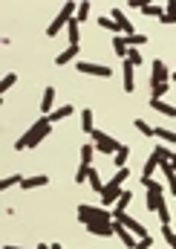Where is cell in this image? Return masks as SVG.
I'll return each mask as SVG.
<instances>
[{"mask_svg": "<svg viewBox=\"0 0 176 249\" xmlns=\"http://www.w3.org/2000/svg\"><path fill=\"white\" fill-rule=\"evenodd\" d=\"M49 133H52V122H49L47 116H41L38 122L32 124V127H29V130L15 142V151H32V148H38Z\"/></svg>", "mask_w": 176, "mask_h": 249, "instance_id": "obj_1", "label": "cell"}, {"mask_svg": "<svg viewBox=\"0 0 176 249\" xmlns=\"http://www.w3.org/2000/svg\"><path fill=\"white\" fill-rule=\"evenodd\" d=\"M75 12H78V3H75V0H66V3L61 6L58 18H52V23L47 26V38H58L61 29L69 26V20H75Z\"/></svg>", "mask_w": 176, "mask_h": 249, "instance_id": "obj_2", "label": "cell"}, {"mask_svg": "<svg viewBox=\"0 0 176 249\" xmlns=\"http://www.w3.org/2000/svg\"><path fill=\"white\" fill-rule=\"evenodd\" d=\"M78 220L84 226H93V223H113V214L104 209V206H87L81 203L78 206Z\"/></svg>", "mask_w": 176, "mask_h": 249, "instance_id": "obj_3", "label": "cell"}, {"mask_svg": "<svg viewBox=\"0 0 176 249\" xmlns=\"http://www.w3.org/2000/svg\"><path fill=\"white\" fill-rule=\"evenodd\" d=\"M93 145H96V151H101L104 157H116V151L121 148V142H116L110 133H104V130H93Z\"/></svg>", "mask_w": 176, "mask_h": 249, "instance_id": "obj_4", "label": "cell"}, {"mask_svg": "<svg viewBox=\"0 0 176 249\" xmlns=\"http://www.w3.org/2000/svg\"><path fill=\"white\" fill-rule=\"evenodd\" d=\"M113 220H116V223H121V226H124L127 232H133L136 238H144V235H150V232H147V229H144V226H142L139 220H133V217H130L127 212H113Z\"/></svg>", "mask_w": 176, "mask_h": 249, "instance_id": "obj_5", "label": "cell"}, {"mask_svg": "<svg viewBox=\"0 0 176 249\" xmlns=\"http://www.w3.org/2000/svg\"><path fill=\"white\" fill-rule=\"evenodd\" d=\"M75 70L78 72H84V75H96V78H110L113 75V70L107 67V64H90V61H75Z\"/></svg>", "mask_w": 176, "mask_h": 249, "instance_id": "obj_6", "label": "cell"}, {"mask_svg": "<svg viewBox=\"0 0 176 249\" xmlns=\"http://www.w3.org/2000/svg\"><path fill=\"white\" fill-rule=\"evenodd\" d=\"M168 78H171V70H168V64L162 61V58L150 61V87H153V84H165Z\"/></svg>", "mask_w": 176, "mask_h": 249, "instance_id": "obj_7", "label": "cell"}, {"mask_svg": "<svg viewBox=\"0 0 176 249\" xmlns=\"http://www.w3.org/2000/svg\"><path fill=\"white\" fill-rule=\"evenodd\" d=\"M110 18L116 20L118 32H121L124 38H130V35H136V32H133V23H130V18H127V15H124L121 9H113V12H110Z\"/></svg>", "mask_w": 176, "mask_h": 249, "instance_id": "obj_8", "label": "cell"}, {"mask_svg": "<svg viewBox=\"0 0 176 249\" xmlns=\"http://www.w3.org/2000/svg\"><path fill=\"white\" fill-rule=\"evenodd\" d=\"M121 191H124V188L116 186V183H107V186H104V191H101V203H104V209H107L110 203H118Z\"/></svg>", "mask_w": 176, "mask_h": 249, "instance_id": "obj_9", "label": "cell"}, {"mask_svg": "<svg viewBox=\"0 0 176 249\" xmlns=\"http://www.w3.org/2000/svg\"><path fill=\"white\" fill-rule=\"evenodd\" d=\"M52 110H55V87H47L44 96H41V113L49 116Z\"/></svg>", "mask_w": 176, "mask_h": 249, "instance_id": "obj_10", "label": "cell"}, {"mask_svg": "<svg viewBox=\"0 0 176 249\" xmlns=\"http://www.w3.org/2000/svg\"><path fill=\"white\" fill-rule=\"evenodd\" d=\"M87 232L98 235V238H110V235H116V223H93V226H87Z\"/></svg>", "mask_w": 176, "mask_h": 249, "instance_id": "obj_11", "label": "cell"}, {"mask_svg": "<svg viewBox=\"0 0 176 249\" xmlns=\"http://www.w3.org/2000/svg\"><path fill=\"white\" fill-rule=\"evenodd\" d=\"M113 223H116V220H113ZM116 235H118V241H121L127 249H136V244H139V238H136L133 232H127L121 223H116Z\"/></svg>", "mask_w": 176, "mask_h": 249, "instance_id": "obj_12", "label": "cell"}, {"mask_svg": "<svg viewBox=\"0 0 176 249\" xmlns=\"http://www.w3.org/2000/svg\"><path fill=\"white\" fill-rule=\"evenodd\" d=\"M150 110H159L162 116H174L176 119V107L174 105H168L165 99H150Z\"/></svg>", "mask_w": 176, "mask_h": 249, "instance_id": "obj_13", "label": "cell"}, {"mask_svg": "<svg viewBox=\"0 0 176 249\" xmlns=\"http://www.w3.org/2000/svg\"><path fill=\"white\" fill-rule=\"evenodd\" d=\"M72 113H75V107H72V105H61V107H55V110L47 116V119L55 124V122H61V119H66V116H72Z\"/></svg>", "mask_w": 176, "mask_h": 249, "instance_id": "obj_14", "label": "cell"}, {"mask_svg": "<svg viewBox=\"0 0 176 249\" xmlns=\"http://www.w3.org/2000/svg\"><path fill=\"white\" fill-rule=\"evenodd\" d=\"M49 183V177L47 174H38V177H23V183H20V188H41V186H47Z\"/></svg>", "mask_w": 176, "mask_h": 249, "instance_id": "obj_15", "label": "cell"}, {"mask_svg": "<svg viewBox=\"0 0 176 249\" xmlns=\"http://www.w3.org/2000/svg\"><path fill=\"white\" fill-rule=\"evenodd\" d=\"M113 50H116V55L121 61H127V50H130V47H127V38H124V35H116V38H113Z\"/></svg>", "mask_w": 176, "mask_h": 249, "instance_id": "obj_16", "label": "cell"}, {"mask_svg": "<svg viewBox=\"0 0 176 249\" xmlns=\"http://www.w3.org/2000/svg\"><path fill=\"white\" fill-rule=\"evenodd\" d=\"M133 70H136L133 64L124 61V93H133V90H136V81H133Z\"/></svg>", "mask_w": 176, "mask_h": 249, "instance_id": "obj_17", "label": "cell"}, {"mask_svg": "<svg viewBox=\"0 0 176 249\" xmlns=\"http://www.w3.org/2000/svg\"><path fill=\"white\" fill-rule=\"evenodd\" d=\"M69 61H78V47H66L64 53H61L58 58H55V64H69Z\"/></svg>", "mask_w": 176, "mask_h": 249, "instance_id": "obj_18", "label": "cell"}, {"mask_svg": "<svg viewBox=\"0 0 176 249\" xmlns=\"http://www.w3.org/2000/svg\"><path fill=\"white\" fill-rule=\"evenodd\" d=\"M81 130L90 133V136H93V130H96V127H93V110H90V107L81 110Z\"/></svg>", "mask_w": 176, "mask_h": 249, "instance_id": "obj_19", "label": "cell"}, {"mask_svg": "<svg viewBox=\"0 0 176 249\" xmlns=\"http://www.w3.org/2000/svg\"><path fill=\"white\" fill-rule=\"evenodd\" d=\"M66 35H69V47H78V44H81V32H78V20H69V26H66Z\"/></svg>", "mask_w": 176, "mask_h": 249, "instance_id": "obj_20", "label": "cell"}, {"mask_svg": "<svg viewBox=\"0 0 176 249\" xmlns=\"http://www.w3.org/2000/svg\"><path fill=\"white\" fill-rule=\"evenodd\" d=\"M156 168H159V160L150 154V160H147L144 168H142V180H153V171H156Z\"/></svg>", "mask_w": 176, "mask_h": 249, "instance_id": "obj_21", "label": "cell"}, {"mask_svg": "<svg viewBox=\"0 0 176 249\" xmlns=\"http://www.w3.org/2000/svg\"><path fill=\"white\" fill-rule=\"evenodd\" d=\"M139 12H142V15H147V18H162V15H165V6L150 3V6H139Z\"/></svg>", "mask_w": 176, "mask_h": 249, "instance_id": "obj_22", "label": "cell"}, {"mask_svg": "<svg viewBox=\"0 0 176 249\" xmlns=\"http://www.w3.org/2000/svg\"><path fill=\"white\" fill-rule=\"evenodd\" d=\"M153 136L165 139L168 145H176V130H168V127H156V130H153Z\"/></svg>", "mask_w": 176, "mask_h": 249, "instance_id": "obj_23", "label": "cell"}, {"mask_svg": "<svg viewBox=\"0 0 176 249\" xmlns=\"http://www.w3.org/2000/svg\"><path fill=\"white\" fill-rule=\"evenodd\" d=\"M162 203H165V197H162V194H150V191H147V203H144V206H147V212H159V206H162Z\"/></svg>", "mask_w": 176, "mask_h": 249, "instance_id": "obj_24", "label": "cell"}, {"mask_svg": "<svg viewBox=\"0 0 176 249\" xmlns=\"http://www.w3.org/2000/svg\"><path fill=\"white\" fill-rule=\"evenodd\" d=\"M93 154H96V145H81V165H93Z\"/></svg>", "mask_w": 176, "mask_h": 249, "instance_id": "obj_25", "label": "cell"}, {"mask_svg": "<svg viewBox=\"0 0 176 249\" xmlns=\"http://www.w3.org/2000/svg\"><path fill=\"white\" fill-rule=\"evenodd\" d=\"M130 200H133V191H130V188H124V191H121V197H118V203H116V212H124V209L130 206Z\"/></svg>", "mask_w": 176, "mask_h": 249, "instance_id": "obj_26", "label": "cell"}, {"mask_svg": "<svg viewBox=\"0 0 176 249\" xmlns=\"http://www.w3.org/2000/svg\"><path fill=\"white\" fill-rule=\"evenodd\" d=\"M15 81H17V75H15V72H6L3 81H0V93H9V90L15 87Z\"/></svg>", "mask_w": 176, "mask_h": 249, "instance_id": "obj_27", "label": "cell"}, {"mask_svg": "<svg viewBox=\"0 0 176 249\" xmlns=\"http://www.w3.org/2000/svg\"><path fill=\"white\" fill-rule=\"evenodd\" d=\"M90 171H93V165H78V171H75V183H78V186L87 183V180H90Z\"/></svg>", "mask_w": 176, "mask_h": 249, "instance_id": "obj_28", "label": "cell"}, {"mask_svg": "<svg viewBox=\"0 0 176 249\" xmlns=\"http://www.w3.org/2000/svg\"><path fill=\"white\" fill-rule=\"evenodd\" d=\"M20 183H23V177H20V174H12V177L0 180V188H3V191H9L12 186H20Z\"/></svg>", "mask_w": 176, "mask_h": 249, "instance_id": "obj_29", "label": "cell"}, {"mask_svg": "<svg viewBox=\"0 0 176 249\" xmlns=\"http://www.w3.org/2000/svg\"><path fill=\"white\" fill-rule=\"evenodd\" d=\"M87 183L93 186V191H98V194L104 191V183H101V177H98V171H96V168L90 171V180H87Z\"/></svg>", "mask_w": 176, "mask_h": 249, "instance_id": "obj_30", "label": "cell"}, {"mask_svg": "<svg viewBox=\"0 0 176 249\" xmlns=\"http://www.w3.org/2000/svg\"><path fill=\"white\" fill-rule=\"evenodd\" d=\"M127 157H130V148H127V145H121V148L116 151V165H118V168H124V165H127Z\"/></svg>", "mask_w": 176, "mask_h": 249, "instance_id": "obj_31", "label": "cell"}, {"mask_svg": "<svg viewBox=\"0 0 176 249\" xmlns=\"http://www.w3.org/2000/svg\"><path fill=\"white\" fill-rule=\"evenodd\" d=\"M168 90H171V84H168V81H165V84H153V87H150V99H162Z\"/></svg>", "mask_w": 176, "mask_h": 249, "instance_id": "obj_32", "label": "cell"}, {"mask_svg": "<svg viewBox=\"0 0 176 249\" xmlns=\"http://www.w3.org/2000/svg\"><path fill=\"white\" fill-rule=\"evenodd\" d=\"M142 186L147 188L150 194H165V186H162V183H156V180H142Z\"/></svg>", "mask_w": 176, "mask_h": 249, "instance_id": "obj_33", "label": "cell"}, {"mask_svg": "<svg viewBox=\"0 0 176 249\" xmlns=\"http://www.w3.org/2000/svg\"><path fill=\"white\" fill-rule=\"evenodd\" d=\"M87 15H90V3L84 0V3H78V12H75V20H78V23H84V20H87Z\"/></svg>", "mask_w": 176, "mask_h": 249, "instance_id": "obj_34", "label": "cell"}, {"mask_svg": "<svg viewBox=\"0 0 176 249\" xmlns=\"http://www.w3.org/2000/svg\"><path fill=\"white\" fill-rule=\"evenodd\" d=\"M156 214H159V220H162V226H171V209H168V203H162Z\"/></svg>", "mask_w": 176, "mask_h": 249, "instance_id": "obj_35", "label": "cell"}, {"mask_svg": "<svg viewBox=\"0 0 176 249\" xmlns=\"http://www.w3.org/2000/svg\"><path fill=\"white\" fill-rule=\"evenodd\" d=\"M162 238L168 241V247L171 249H176V232L171 229V226H162Z\"/></svg>", "mask_w": 176, "mask_h": 249, "instance_id": "obj_36", "label": "cell"}, {"mask_svg": "<svg viewBox=\"0 0 176 249\" xmlns=\"http://www.w3.org/2000/svg\"><path fill=\"white\" fill-rule=\"evenodd\" d=\"M98 26H101V29H110V32H118L116 20H113V18H104V15L98 18ZM118 35H121V32H118Z\"/></svg>", "mask_w": 176, "mask_h": 249, "instance_id": "obj_37", "label": "cell"}, {"mask_svg": "<svg viewBox=\"0 0 176 249\" xmlns=\"http://www.w3.org/2000/svg\"><path fill=\"white\" fill-rule=\"evenodd\" d=\"M136 130H139L142 136H153V130H156V127H150L144 119H136Z\"/></svg>", "mask_w": 176, "mask_h": 249, "instance_id": "obj_38", "label": "cell"}, {"mask_svg": "<svg viewBox=\"0 0 176 249\" xmlns=\"http://www.w3.org/2000/svg\"><path fill=\"white\" fill-rule=\"evenodd\" d=\"M142 44H147V35H130L127 38V47H133V50H139Z\"/></svg>", "mask_w": 176, "mask_h": 249, "instance_id": "obj_39", "label": "cell"}, {"mask_svg": "<svg viewBox=\"0 0 176 249\" xmlns=\"http://www.w3.org/2000/svg\"><path fill=\"white\" fill-rule=\"evenodd\" d=\"M127 61L133 64V67H139V64H142V53H139V50H133V47H130V50H127Z\"/></svg>", "mask_w": 176, "mask_h": 249, "instance_id": "obj_40", "label": "cell"}, {"mask_svg": "<svg viewBox=\"0 0 176 249\" xmlns=\"http://www.w3.org/2000/svg\"><path fill=\"white\" fill-rule=\"evenodd\" d=\"M127 177H130V171H127V165H124V168H118V171H116V177H113L110 183H116V186H121V183H124Z\"/></svg>", "mask_w": 176, "mask_h": 249, "instance_id": "obj_41", "label": "cell"}, {"mask_svg": "<svg viewBox=\"0 0 176 249\" xmlns=\"http://www.w3.org/2000/svg\"><path fill=\"white\" fill-rule=\"evenodd\" d=\"M136 249H153V235H144V238H139Z\"/></svg>", "mask_w": 176, "mask_h": 249, "instance_id": "obj_42", "label": "cell"}, {"mask_svg": "<svg viewBox=\"0 0 176 249\" xmlns=\"http://www.w3.org/2000/svg\"><path fill=\"white\" fill-rule=\"evenodd\" d=\"M159 20H162V23H165V26H171V23H176V18H171V15H168V12H165V15H162V18H159Z\"/></svg>", "mask_w": 176, "mask_h": 249, "instance_id": "obj_43", "label": "cell"}, {"mask_svg": "<svg viewBox=\"0 0 176 249\" xmlns=\"http://www.w3.org/2000/svg\"><path fill=\"white\" fill-rule=\"evenodd\" d=\"M165 12H168L171 18H176V3H168V6H165Z\"/></svg>", "mask_w": 176, "mask_h": 249, "instance_id": "obj_44", "label": "cell"}, {"mask_svg": "<svg viewBox=\"0 0 176 249\" xmlns=\"http://www.w3.org/2000/svg\"><path fill=\"white\" fill-rule=\"evenodd\" d=\"M38 249H52L49 244H38Z\"/></svg>", "mask_w": 176, "mask_h": 249, "instance_id": "obj_45", "label": "cell"}, {"mask_svg": "<svg viewBox=\"0 0 176 249\" xmlns=\"http://www.w3.org/2000/svg\"><path fill=\"white\" fill-rule=\"evenodd\" d=\"M171 165H174V171H176V154H174V157H171Z\"/></svg>", "mask_w": 176, "mask_h": 249, "instance_id": "obj_46", "label": "cell"}, {"mask_svg": "<svg viewBox=\"0 0 176 249\" xmlns=\"http://www.w3.org/2000/svg\"><path fill=\"white\" fill-rule=\"evenodd\" d=\"M52 249H64V247H61V244H52Z\"/></svg>", "mask_w": 176, "mask_h": 249, "instance_id": "obj_47", "label": "cell"}, {"mask_svg": "<svg viewBox=\"0 0 176 249\" xmlns=\"http://www.w3.org/2000/svg\"><path fill=\"white\" fill-rule=\"evenodd\" d=\"M3 249H23V247H3Z\"/></svg>", "mask_w": 176, "mask_h": 249, "instance_id": "obj_48", "label": "cell"}, {"mask_svg": "<svg viewBox=\"0 0 176 249\" xmlns=\"http://www.w3.org/2000/svg\"><path fill=\"white\" fill-rule=\"evenodd\" d=\"M171 75H174V81H176V70H174V72H171Z\"/></svg>", "mask_w": 176, "mask_h": 249, "instance_id": "obj_49", "label": "cell"}]
</instances>
